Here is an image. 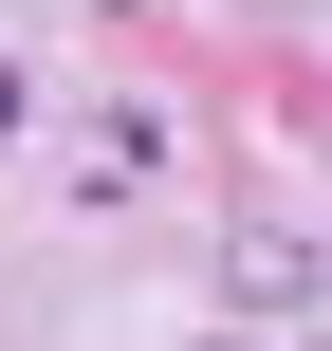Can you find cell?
<instances>
[{
    "label": "cell",
    "mask_w": 332,
    "mask_h": 351,
    "mask_svg": "<svg viewBox=\"0 0 332 351\" xmlns=\"http://www.w3.org/2000/svg\"><path fill=\"white\" fill-rule=\"evenodd\" d=\"M0 130H18V74H0Z\"/></svg>",
    "instance_id": "6da1fadb"
}]
</instances>
